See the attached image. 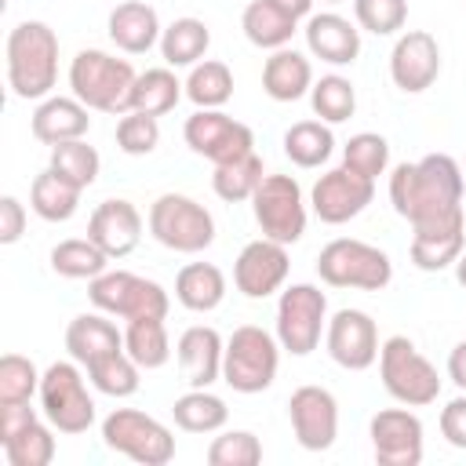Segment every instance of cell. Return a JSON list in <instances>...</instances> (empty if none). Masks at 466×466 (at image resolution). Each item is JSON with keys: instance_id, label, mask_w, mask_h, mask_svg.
I'll return each mask as SVG.
<instances>
[{"instance_id": "6da1fadb", "label": "cell", "mask_w": 466, "mask_h": 466, "mask_svg": "<svg viewBox=\"0 0 466 466\" xmlns=\"http://www.w3.org/2000/svg\"><path fill=\"white\" fill-rule=\"evenodd\" d=\"M462 164L448 153H426L415 164H397L390 175V204L408 218L411 233H437L466 226L462 215Z\"/></svg>"}, {"instance_id": "7a4b0ae2", "label": "cell", "mask_w": 466, "mask_h": 466, "mask_svg": "<svg viewBox=\"0 0 466 466\" xmlns=\"http://www.w3.org/2000/svg\"><path fill=\"white\" fill-rule=\"evenodd\" d=\"M7 87L22 102L47 98L58 80V36L47 22H18L7 33Z\"/></svg>"}, {"instance_id": "3957f363", "label": "cell", "mask_w": 466, "mask_h": 466, "mask_svg": "<svg viewBox=\"0 0 466 466\" xmlns=\"http://www.w3.org/2000/svg\"><path fill=\"white\" fill-rule=\"evenodd\" d=\"M138 73L131 69L127 58H116L98 47H84L69 62V87L73 98H80L87 109L124 116L131 113V91H135Z\"/></svg>"}, {"instance_id": "277c9868", "label": "cell", "mask_w": 466, "mask_h": 466, "mask_svg": "<svg viewBox=\"0 0 466 466\" xmlns=\"http://www.w3.org/2000/svg\"><path fill=\"white\" fill-rule=\"evenodd\" d=\"M280 368V342L258 324H240L226 339L222 353V382L233 393H262L273 386Z\"/></svg>"}, {"instance_id": "5b68a950", "label": "cell", "mask_w": 466, "mask_h": 466, "mask_svg": "<svg viewBox=\"0 0 466 466\" xmlns=\"http://www.w3.org/2000/svg\"><path fill=\"white\" fill-rule=\"evenodd\" d=\"M317 277L331 288H360V291H382L393 280V262L382 248L357 240V237H335L317 255Z\"/></svg>"}, {"instance_id": "8992f818", "label": "cell", "mask_w": 466, "mask_h": 466, "mask_svg": "<svg viewBox=\"0 0 466 466\" xmlns=\"http://www.w3.org/2000/svg\"><path fill=\"white\" fill-rule=\"evenodd\" d=\"M379 379H382L386 393L408 408H426L441 397L437 368L415 350V342L408 335H390L379 346Z\"/></svg>"}, {"instance_id": "52a82bcc", "label": "cell", "mask_w": 466, "mask_h": 466, "mask_svg": "<svg viewBox=\"0 0 466 466\" xmlns=\"http://www.w3.org/2000/svg\"><path fill=\"white\" fill-rule=\"evenodd\" d=\"M149 233L167 251L197 255L215 244V218L200 200L186 193H160L149 204Z\"/></svg>"}, {"instance_id": "ba28073f", "label": "cell", "mask_w": 466, "mask_h": 466, "mask_svg": "<svg viewBox=\"0 0 466 466\" xmlns=\"http://www.w3.org/2000/svg\"><path fill=\"white\" fill-rule=\"evenodd\" d=\"M102 441L109 451L127 455L138 466H167L175 459V433L135 408H113L102 419Z\"/></svg>"}, {"instance_id": "9c48e42d", "label": "cell", "mask_w": 466, "mask_h": 466, "mask_svg": "<svg viewBox=\"0 0 466 466\" xmlns=\"http://www.w3.org/2000/svg\"><path fill=\"white\" fill-rule=\"evenodd\" d=\"M40 411L58 433H87L95 426V400L76 360H55L40 375Z\"/></svg>"}, {"instance_id": "30bf717a", "label": "cell", "mask_w": 466, "mask_h": 466, "mask_svg": "<svg viewBox=\"0 0 466 466\" xmlns=\"http://www.w3.org/2000/svg\"><path fill=\"white\" fill-rule=\"evenodd\" d=\"M87 299L95 309L120 317V320L167 317V309H171V299L157 280L127 273V269H106L95 280H87Z\"/></svg>"}, {"instance_id": "8fae6325", "label": "cell", "mask_w": 466, "mask_h": 466, "mask_svg": "<svg viewBox=\"0 0 466 466\" xmlns=\"http://www.w3.org/2000/svg\"><path fill=\"white\" fill-rule=\"evenodd\" d=\"M328 328V295L317 284H291L277 299V342L291 357H309Z\"/></svg>"}, {"instance_id": "7c38bea8", "label": "cell", "mask_w": 466, "mask_h": 466, "mask_svg": "<svg viewBox=\"0 0 466 466\" xmlns=\"http://www.w3.org/2000/svg\"><path fill=\"white\" fill-rule=\"evenodd\" d=\"M251 211L262 237L277 244H295L306 233V200L291 175H266L251 197Z\"/></svg>"}, {"instance_id": "4fadbf2b", "label": "cell", "mask_w": 466, "mask_h": 466, "mask_svg": "<svg viewBox=\"0 0 466 466\" xmlns=\"http://www.w3.org/2000/svg\"><path fill=\"white\" fill-rule=\"evenodd\" d=\"M182 138L197 157L211 164H226L244 153H255V131L222 109H197L193 116H186Z\"/></svg>"}, {"instance_id": "5bb4252c", "label": "cell", "mask_w": 466, "mask_h": 466, "mask_svg": "<svg viewBox=\"0 0 466 466\" xmlns=\"http://www.w3.org/2000/svg\"><path fill=\"white\" fill-rule=\"evenodd\" d=\"M324 346H328V357L346 368V371H364L379 360V328L371 320V313L364 309H339L328 317V328H324Z\"/></svg>"}, {"instance_id": "9a60e30c", "label": "cell", "mask_w": 466, "mask_h": 466, "mask_svg": "<svg viewBox=\"0 0 466 466\" xmlns=\"http://www.w3.org/2000/svg\"><path fill=\"white\" fill-rule=\"evenodd\" d=\"M371 200H375V182L357 175V171H350V167L324 171L309 189L313 215L320 222H328V226H342V222L357 218Z\"/></svg>"}, {"instance_id": "2e32d148", "label": "cell", "mask_w": 466, "mask_h": 466, "mask_svg": "<svg viewBox=\"0 0 466 466\" xmlns=\"http://www.w3.org/2000/svg\"><path fill=\"white\" fill-rule=\"evenodd\" d=\"M288 419L306 451H328L339 437V400L324 386H299L288 397Z\"/></svg>"}, {"instance_id": "e0dca14e", "label": "cell", "mask_w": 466, "mask_h": 466, "mask_svg": "<svg viewBox=\"0 0 466 466\" xmlns=\"http://www.w3.org/2000/svg\"><path fill=\"white\" fill-rule=\"evenodd\" d=\"M379 466H419L422 462V419L404 408H382L368 426Z\"/></svg>"}, {"instance_id": "ac0fdd59", "label": "cell", "mask_w": 466, "mask_h": 466, "mask_svg": "<svg viewBox=\"0 0 466 466\" xmlns=\"http://www.w3.org/2000/svg\"><path fill=\"white\" fill-rule=\"evenodd\" d=\"M288 269H291L288 244L258 237V240L240 248V255L233 262V284H237V291L244 299H269L273 291L284 288Z\"/></svg>"}, {"instance_id": "d6986e66", "label": "cell", "mask_w": 466, "mask_h": 466, "mask_svg": "<svg viewBox=\"0 0 466 466\" xmlns=\"http://www.w3.org/2000/svg\"><path fill=\"white\" fill-rule=\"evenodd\" d=\"M390 76L404 95H422L441 76V44L426 29H408L390 51Z\"/></svg>"}, {"instance_id": "ffe728a7", "label": "cell", "mask_w": 466, "mask_h": 466, "mask_svg": "<svg viewBox=\"0 0 466 466\" xmlns=\"http://www.w3.org/2000/svg\"><path fill=\"white\" fill-rule=\"evenodd\" d=\"M87 237L109 255V258H124L138 248L142 240V215L131 200L124 197H113V200H102L91 218H87Z\"/></svg>"}, {"instance_id": "44dd1931", "label": "cell", "mask_w": 466, "mask_h": 466, "mask_svg": "<svg viewBox=\"0 0 466 466\" xmlns=\"http://www.w3.org/2000/svg\"><path fill=\"white\" fill-rule=\"evenodd\" d=\"M178 371H182V382L189 390H208L211 382L222 379V353H226V339L208 328V324H193L178 335Z\"/></svg>"}, {"instance_id": "7402d4cb", "label": "cell", "mask_w": 466, "mask_h": 466, "mask_svg": "<svg viewBox=\"0 0 466 466\" xmlns=\"http://www.w3.org/2000/svg\"><path fill=\"white\" fill-rule=\"evenodd\" d=\"M302 33H306L309 55L328 66H353L360 55V25H353L350 18H342L335 11L309 15Z\"/></svg>"}, {"instance_id": "603a6c76", "label": "cell", "mask_w": 466, "mask_h": 466, "mask_svg": "<svg viewBox=\"0 0 466 466\" xmlns=\"http://www.w3.org/2000/svg\"><path fill=\"white\" fill-rule=\"evenodd\" d=\"M33 138L44 142V146H58V142H73V138H84L87 127H91V116H87V106L80 98H69V95H47L40 98V106L33 109Z\"/></svg>"}, {"instance_id": "cb8c5ba5", "label": "cell", "mask_w": 466, "mask_h": 466, "mask_svg": "<svg viewBox=\"0 0 466 466\" xmlns=\"http://www.w3.org/2000/svg\"><path fill=\"white\" fill-rule=\"evenodd\" d=\"M109 40L124 55H146L149 47L160 44V18L146 0H124L109 11Z\"/></svg>"}, {"instance_id": "d4e9b609", "label": "cell", "mask_w": 466, "mask_h": 466, "mask_svg": "<svg viewBox=\"0 0 466 466\" xmlns=\"http://www.w3.org/2000/svg\"><path fill=\"white\" fill-rule=\"evenodd\" d=\"M313 87V66L302 51L295 47H280L266 58L262 66V91L273 102H299L302 95H309Z\"/></svg>"}, {"instance_id": "484cf974", "label": "cell", "mask_w": 466, "mask_h": 466, "mask_svg": "<svg viewBox=\"0 0 466 466\" xmlns=\"http://www.w3.org/2000/svg\"><path fill=\"white\" fill-rule=\"evenodd\" d=\"M66 350L76 364H91L102 353L124 350V331L109 320V313H80L66 328Z\"/></svg>"}, {"instance_id": "4316f807", "label": "cell", "mask_w": 466, "mask_h": 466, "mask_svg": "<svg viewBox=\"0 0 466 466\" xmlns=\"http://www.w3.org/2000/svg\"><path fill=\"white\" fill-rule=\"evenodd\" d=\"M175 299L193 313H211L226 299V273L211 262H186L175 277Z\"/></svg>"}, {"instance_id": "83f0119b", "label": "cell", "mask_w": 466, "mask_h": 466, "mask_svg": "<svg viewBox=\"0 0 466 466\" xmlns=\"http://www.w3.org/2000/svg\"><path fill=\"white\" fill-rule=\"evenodd\" d=\"M80 186L62 178L55 167H44L33 186H29V208L44 218V222H69L80 208Z\"/></svg>"}, {"instance_id": "f1b7e54d", "label": "cell", "mask_w": 466, "mask_h": 466, "mask_svg": "<svg viewBox=\"0 0 466 466\" xmlns=\"http://www.w3.org/2000/svg\"><path fill=\"white\" fill-rule=\"evenodd\" d=\"M124 350L142 371H157L171 360V339L164 317H135L124 328Z\"/></svg>"}, {"instance_id": "f546056e", "label": "cell", "mask_w": 466, "mask_h": 466, "mask_svg": "<svg viewBox=\"0 0 466 466\" xmlns=\"http://www.w3.org/2000/svg\"><path fill=\"white\" fill-rule=\"evenodd\" d=\"M240 29H244V36H248L255 47H262V51H280V47L291 44L299 22H295L291 15H284L280 7H273L269 0H251V4L244 7V15H240Z\"/></svg>"}, {"instance_id": "4dcf8cb0", "label": "cell", "mask_w": 466, "mask_h": 466, "mask_svg": "<svg viewBox=\"0 0 466 466\" xmlns=\"http://www.w3.org/2000/svg\"><path fill=\"white\" fill-rule=\"evenodd\" d=\"M208 47H211V29H208L200 18H193V15L175 18V22L160 33V55H164V62H167L171 69L204 62Z\"/></svg>"}, {"instance_id": "1f68e13d", "label": "cell", "mask_w": 466, "mask_h": 466, "mask_svg": "<svg viewBox=\"0 0 466 466\" xmlns=\"http://www.w3.org/2000/svg\"><path fill=\"white\" fill-rule=\"evenodd\" d=\"M182 95H186V84L175 76V69L171 66H157V69L138 73L135 91H131V109L146 113V116H164V113H171L178 106Z\"/></svg>"}, {"instance_id": "d6a6232c", "label": "cell", "mask_w": 466, "mask_h": 466, "mask_svg": "<svg viewBox=\"0 0 466 466\" xmlns=\"http://www.w3.org/2000/svg\"><path fill=\"white\" fill-rule=\"evenodd\" d=\"M335 153V135L331 124L324 120H299L284 131V157L295 167H320Z\"/></svg>"}, {"instance_id": "836d02e7", "label": "cell", "mask_w": 466, "mask_h": 466, "mask_svg": "<svg viewBox=\"0 0 466 466\" xmlns=\"http://www.w3.org/2000/svg\"><path fill=\"white\" fill-rule=\"evenodd\" d=\"M51 269L66 280H95L98 273H106L109 266V255L91 240V237H69V240H58L47 255Z\"/></svg>"}, {"instance_id": "e575fe53", "label": "cell", "mask_w": 466, "mask_h": 466, "mask_svg": "<svg viewBox=\"0 0 466 466\" xmlns=\"http://www.w3.org/2000/svg\"><path fill=\"white\" fill-rule=\"evenodd\" d=\"M175 426L186 433H218L229 422V408L211 390H189L171 404Z\"/></svg>"}, {"instance_id": "d590c367", "label": "cell", "mask_w": 466, "mask_h": 466, "mask_svg": "<svg viewBox=\"0 0 466 466\" xmlns=\"http://www.w3.org/2000/svg\"><path fill=\"white\" fill-rule=\"evenodd\" d=\"M84 368H87L91 386H95L98 393H106V397H116V400L138 393V386H142V368L127 357V350L102 353V357H95V360L84 364Z\"/></svg>"}, {"instance_id": "8d00e7d4", "label": "cell", "mask_w": 466, "mask_h": 466, "mask_svg": "<svg viewBox=\"0 0 466 466\" xmlns=\"http://www.w3.org/2000/svg\"><path fill=\"white\" fill-rule=\"evenodd\" d=\"M186 98L197 109H222L233 98V73H229V66L218 62V58H204V62L189 66Z\"/></svg>"}, {"instance_id": "74e56055", "label": "cell", "mask_w": 466, "mask_h": 466, "mask_svg": "<svg viewBox=\"0 0 466 466\" xmlns=\"http://www.w3.org/2000/svg\"><path fill=\"white\" fill-rule=\"evenodd\" d=\"M466 248V226L437 229V233H411V266L422 273H441L459 262Z\"/></svg>"}, {"instance_id": "f35d334b", "label": "cell", "mask_w": 466, "mask_h": 466, "mask_svg": "<svg viewBox=\"0 0 466 466\" xmlns=\"http://www.w3.org/2000/svg\"><path fill=\"white\" fill-rule=\"evenodd\" d=\"M266 178L262 171V157L258 153H244L237 160H226V164H215V175H211V189L226 200V204H240V200H251L258 182Z\"/></svg>"}, {"instance_id": "ab89813d", "label": "cell", "mask_w": 466, "mask_h": 466, "mask_svg": "<svg viewBox=\"0 0 466 466\" xmlns=\"http://www.w3.org/2000/svg\"><path fill=\"white\" fill-rule=\"evenodd\" d=\"M51 430H55L51 422L44 426L40 419H33L29 426H22L7 441H0L7 466H51V459H55V433Z\"/></svg>"}, {"instance_id": "60d3db41", "label": "cell", "mask_w": 466, "mask_h": 466, "mask_svg": "<svg viewBox=\"0 0 466 466\" xmlns=\"http://www.w3.org/2000/svg\"><path fill=\"white\" fill-rule=\"evenodd\" d=\"M309 106L313 113L324 120V124H342L353 116L357 109V87L350 76H339V73H328L320 80H313L309 87Z\"/></svg>"}, {"instance_id": "b9f144b4", "label": "cell", "mask_w": 466, "mask_h": 466, "mask_svg": "<svg viewBox=\"0 0 466 466\" xmlns=\"http://www.w3.org/2000/svg\"><path fill=\"white\" fill-rule=\"evenodd\" d=\"M47 167H55L62 178L76 182L80 189H87V186L98 178V171H102V157H98V149L87 146L84 138H73V142L51 146V164H47Z\"/></svg>"}, {"instance_id": "7bdbcfd3", "label": "cell", "mask_w": 466, "mask_h": 466, "mask_svg": "<svg viewBox=\"0 0 466 466\" xmlns=\"http://www.w3.org/2000/svg\"><path fill=\"white\" fill-rule=\"evenodd\" d=\"M342 167H350V171H357V175H364V178H379V175H386V167H390V142L379 135V131H360V135H353L346 146H342Z\"/></svg>"}, {"instance_id": "ee69618b", "label": "cell", "mask_w": 466, "mask_h": 466, "mask_svg": "<svg viewBox=\"0 0 466 466\" xmlns=\"http://www.w3.org/2000/svg\"><path fill=\"white\" fill-rule=\"evenodd\" d=\"M211 466H258L262 462V441L251 430H226L208 444Z\"/></svg>"}, {"instance_id": "f6af8a7d", "label": "cell", "mask_w": 466, "mask_h": 466, "mask_svg": "<svg viewBox=\"0 0 466 466\" xmlns=\"http://www.w3.org/2000/svg\"><path fill=\"white\" fill-rule=\"evenodd\" d=\"M33 393H40L36 364L29 357H22V353H4L0 357V404L29 400Z\"/></svg>"}, {"instance_id": "bcb514c9", "label": "cell", "mask_w": 466, "mask_h": 466, "mask_svg": "<svg viewBox=\"0 0 466 466\" xmlns=\"http://www.w3.org/2000/svg\"><path fill=\"white\" fill-rule=\"evenodd\" d=\"M357 25L375 36H393L408 22V0H353Z\"/></svg>"}, {"instance_id": "7dc6e473", "label": "cell", "mask_w": 466, "mask_h": 466, "mask_svg": "<svg viewBox=\"0 0 466 466\" xmlns=\"http://www.w3.org/2000/svg\"><path fill=\"white\" fill-rule=\"evenodd\" d=\"M157 142H160V124H157V116H146V113H124L120 120H116V146H120V153H127V157H146V153H153L157 149Z\"/></svg>"}, {"instance_id": "c3c4849f", "label": "cell", "mask_w": 466, "mask_h": 466, "mask_svg": "<svg viewBox=\"0 0 466 466\" xmlns=\"http://www.w3.org/2000/svg\"><path fill=\"white\" fill-rule=\"evenodd\" d=\"M441 433L451 448L466 451V393H459L455 400H448L441 408Z\"/></svg>"}, {"instance_id": "681fc988", "label": "cell", "mask_w": 466, "mask_h": 466, "mask_svg": "<svg viewBox=\"0 0 466 466\" xmlns=\"http://www.w3.org/2000/svg\"><path fill=\"white\" fill-rule=\"evenodd\" d=\"M25 233V204L18 197H0V244H18Z\"/></svg>"}, {"instance_id": "f907efd6", "label": "cell", "mask_w": 466, "mask_h": 466, "mask_svg": "<svg viewBox=\"0 0 466 466\" xmlns=\"http://www.w3.org/2000/svg\"><path fill=\"white\" fill-rule=\"evenodd\" d=\"M448 379L466 393V339L455 342L451 353H448Z\"/></svg>"}, {"instance_id": "816d5d0a", "label": "cell", "mask_w": 466, "mask_h": 466, "mask_svg": "<svg viewBox=\"0 0 466 466\" xmlns=\"http://www.w3.org/2000/svg\"><path fill=\"white\" fill-rule=\"evenodd\" d=\"M273 7H280L284 15H291L295 22L299 18H309V11H313V0H269Z\"/></svg>"}, {"instance_id": "f5cc1de1", "label": "cell", "mask_w": 466, "mask_h": 466, "mask_svg": "<svg viewBox=\"0 0 466 466\" xmlns=\"http://www.w3.org/2000/svg\"><path fill=\"white\" fill-rule=\"evenodd\" d=\"M455 280L466 288V248H462V255H459V262H455Z\"/></svg>"}, {"instance_id": "db71d44e", "label": "cell", "mask_w": 466, "mask_h": 466, "mask_svg": "<svg viewBox=\"0 0 466 466\" xmlns=\"http://www.w3.org/2000/svg\"><path fill=\"white\" fill-rule=\"evenodd\" d=\"M324 4H346V0H324Z\"/></svg>"}, {"instance_id": "11a10c76", "label": "cell", "mask_w": 466, "mask_h": 466, "mask_svg": "<svg viewBox=\"0 0 466 466\" xmlns=\"http://www.w3.org/2000/svg\"><path fill=\"white\" fill-rule=\"evenodd\" d=\"M462 171H466V160H462Z\"/></svg>"}]
</instances>
